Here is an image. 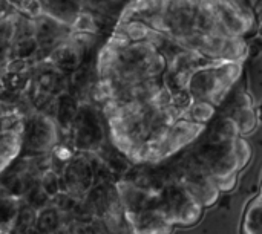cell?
<instances>
[{
    "instance_id": "cell-1",
    "label": "cell",
    "mask_w": 262,
    "mask_h": 234,
    "mask_svg": "<svg viewBox=\"0 0 262 234\" xmlns=\"http://www.w3.org/2000/svg\"><path fill=\"white\" fill-rule=\"evenodd\" d=\"M57 130L48 115L32 116L29 123L25 124L21 135V147L34 155L48 153L55 144Z\"/></svg>"
},
{
    "instance_id": "cell-2",
    "label": "cell",
    "mask_w": 262,
    "mask_h": 234,
    "mask_svg": "<svg viewBox=\"0 0 262 234\" xmlns=\"http://www.w3.org/2000/svg\"><path fill=\"white\" fill-rule=\"evenodd\" d=\"M71 133L75 147L80 150H92L101 143L103 130L95 112L91 107H78L77 116L71 127Z\"/></svg>"
},
{
    "instance_id": "cell-3",
    "label": "cell",
    "mask_w": 262,
    "mask_h": 234,
    "mask_svg": "<svg viewBox=\"0 0 262 234\" xmlns=\"http://www.w3.org/2000/svg\"><path fill=\"white\" fill-rule=\"evenodd\" d=\"M61 212L55 205H46L40 210H37L35 216V231L40 233H52L60 231L63 227Z\"/></svg>"
},
{
    "instance_id": "cell-4",
    "label": "cell",
    "mask_w": 262,
    "mask_h": 234,
    "mask_svg": "<svg viewBox=\"0 0 262 234\" xmlns=\"http://www.w3.org/2000/svg\"><path fill=\"white\" fill-rule=\"evenodd\" d=\"M77 112H78V106H77L75 98L68 93H63L57 103V120H58L61 130L64 132L71 130L72 123L77 116Z\"/></svg>"
},
{
    "instance_id": "cell-5",
    "label": "cell",
    "mask_w": 262,
    "mask_h": 234,
    "mask_svg": "<svg viewBox=\"0 0 262 234\" xmlns=\"http://www.w3.org/2000/svg\"><path fill=\"white\" fill-rule=\"evenodd\" d=\"M187 199L186 195L181 189L178 187H167L163 192V204L173 212H180L184 205H186Z\"/></svg>"
},
{
    "instance_id": "cell-6",
    "label": "cell",
    "mask_w": 262,
    "mask_h": 234,
    "mask_svg": "<svg viewBox=\"0 0 262 234\" xmlns=\"http://www.w3.org/2000/svg\"><path fill=\"white\" fill-rule=\"evenodd\" d=\"M213 83H215V77L210 72H207V71L200 72L192 80V92H195L198 95H206V93L212 92Z\"/></svg>"
},
{
    "instance_id": "cell-7",
    "label": "cell",
    "mask_w": 262,
    "mask_h": 234,
    "mask_svg": "<svg viewBox=\"0 0 262 234\" xmlns=\"http://www.w3.org/2000/svg\"><path fill=\"white\" fill-rule=\"evenodd\" d=\"M189 101H190V97H189V93L186 90H178L177 92V95H175V104L177 106L186 107L187 104H190Z\"/></svg>"
}]
</instances>
